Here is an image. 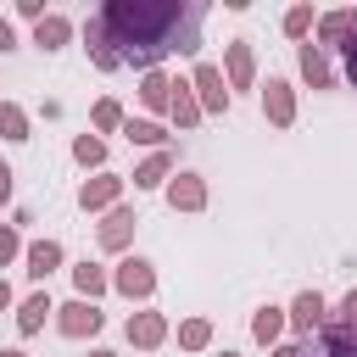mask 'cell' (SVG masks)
Returning <instances> with one entry per match:
<instances>
[{
    "label": "cell",
    "instance_id": "22",
    "mask_svg": "<svg viewBox=\"0 0 357 357\" xmlns=\"http://www.w3.org/2000/svg\"><path fill=\"white\" fill-rule=\"evenodd\" d=\"M123 134H128V145H162V139H167V128H162V123H145V117H128Z\"/></svg>",
    "mask_w": 357,
    "mask_h": 357
},
{
    "label": "cell",
    "instance_id": "23",
    "mask_svg": "<svg viewBox=\"0 0 357 357\" xmlns=\"http://www.w3.org/2000/svg\"><path fill=\"white\" fill-rule=\"evenodd\" d=\"M279 329H284V312H279V307H257V318H251V335L268 346V340H279Z\"/></svg>",
    "mask_w": 357,
    "mask_h": 357
},
{
    "label": "cell",
    "instance_id": "8",
    "mask_svg": "<svg viewBox=\"0 0 357 357\" xmlns=\"http://www.w3.org/2000/svg\"><path fill=\"white\" fill-rule=\"evenodd\" d=\"M117 190H123V178H112V173H100V178H84V190H78V206H84V212H100V206H112V201H117Z\"/></svg>",
    "mask_w": 357,
    "mask_h": 357
},
{
    "label": "cell",
    "instance_id": "14",
    "mask_svg": "<svg viewBox=\"0 0 357 357\" xmlns=\"http://www.w3.org/2000/svg\"><path fill=\"white\" fill-rule=\"evenodd\" d=\"M318 28H324V50H340L351 39V28H357V11H329Z\"/></svg>",
    "mask_w": 357,
    "mask_h": 357
},
{
    "label": "cell",
    "instance_id": "32",
    "mask_svg": "<svg viewBox=\"0 0 357 357\" xmlns=\"http://www.w3.org/2000/svg\"><path fill=\"white\" fill-rule=\"evenodd\" d=\"M11 257H17V234H11V229H0V262H11Z\"/></svg>",
    "mask_w": 357,
    "mask_h": 357
},
{
    "label": "cell",
    "instance_id": "11",
    "mask_svg": "<svg viewBox=\"0 0 357 357\" xmlns=\"http://www.w3.org/2000/svg\"><path fill=\"white\" fill-rule=\"evenodd\" d=\"M128 234H134V212H128V206H112V218L100 223V245H106V251H123Z\"/></svg>",
    "mask_w": 357,
    "mask_h": 357
},
{
    "label": "cell",
    "instance_id": "38",
    "mask_svg": "<svg viewBox=\"0 0 357 357\" xmlns=\"http://www.w3.org/2000/svg\"><path fill=\"white\" fill-rule=\"evenodd\" d=\"M89 357H117V351H89Z\"/></svg>",
    "mask_w": 357,
    "mask_h": 357
},
{
    "label": "cell",
    "instance_id": "31",
    "mask_svg": "<svg viewBox=\"0 0 357 357\" xmlns=\"http://www.w3.org/2000/svg\"><path fill=\"white\" fill-rule=\"evenodd\" d=\"M340 61H346V78H351V89H357V28H351V39L340 45Z\"/></svg>",
    "mask_w": 357,
    "mask_h": 357
},
{
    "label": "cell",
    "instance_id": "12",
    "mask_svg": "<svg viewBox=\"0 0 357 357\" xmlns=\"http://www.w3.org/2000/svg\"><path fill=\"white\" fill-rule=\"evenodd\" d=\"M162 335H167L162 312H134V318H128V340H134V346H162Z\"/></svg>",
    "mask_w": 357,
    "mask_h": 357
},
{
    "label": "cell",
    "instance_id": "9",
    "mask_svg": "<svg viewBox=\"0 0 357 357\" xmlns=\"http://www.w3.org/2000/svg\"><path fill=\"white\" fill-rule=\"evenodd\" d=\"M251 78H257V56L245 39H234L229 45V89H251Z\"/></svg>",
    "mask_w": 357,
    "mask_h": 357
},
{
    "label": "cell",
    "instance_id": "26",
    "mask_svg": "<svg viewBox=\"0 0 357 357\" xmlns=\"http://www.w3.org/2000/svg\"><path fill=\"white\" fill-rule=\"evenodd\" d=\"M73 156H78L84 167H100V162H106V145H100L95 134H78V145H73Z\"/></svg>",
    "mask_w": 357,
    "mask_h": 357
},
{
    "label": "cell",
    "instance_id": "1",
    "mask_svg": "<svg viewBox=\"0 0 357 357\" xmlns=\"http://www.w3.org/2000/svg\"><path fill=\"white\" fill-rule=\"evenodd\" d=\"M201 17H206V6H195V0H112L100 11L117 56L145 73H156V61L173 50H184V56L201 50Z\"/></svg>",
    "mask_w": 357,
    "mask_h": 357
},
{
    "label": "cell",
    "instance_id": "20",
    "mask_svg": "<svg viewBox=\"0 0 357 357\" xmlns=\"http://www.w3.org/2000/svg\"><path fill=\"white\" fill-rule=\"evenodd\" d=\"M167 112H173V123H178V128L201 123V100H195V95L184 89V84H173V106H167Z\"/></svg>",
    "mask_w": 357,
    "mask_h": 357
},
{
    "label": "cell",
    "instance_id": "36",
    "mask_svg": "<svg viewBox=\"0 0 357 357\" xmlns=\"http://www.w3.org/2000/svg\"><path fill=\"white\" fill-rule=\"evenodd\" d=\"M6 307H11V284L0 279V312H6Z\"/></svg>",
    "mask_w": 357,
    "mask_h": 357
},
{
    "label": "cell",
    "instance_id": "27",
    "mask_svg": "<svg viewBox=\"0 0 357 357\" xmlns=\"http://www.w3.org/2000/svg\"><path fill=\"white\" fill-rule=\"evenodd\" d=\"M206 340H212V324H206V318H190V324L178 329V346H190V351H201Z\"/></svg>",
    "mask_w": 357,
    "mask_h": 357
},
{
    "label": "cell",
    "instance_id": "13",
    "mask_svg": "<svg viewBox=\"0 0 357 357\" xmlns=\"http://www.w3.org/2000/svg\"><path fill=\"white\" fill-rule=\"evenodd\" d=\"M50 268H61V245L56 240H33L28 245V279H45Z\"/></svg>",
    "mask_w": 357,
    "mask_h": 357
},
{
    "label": "cell",
    "instance_id": "16",
    "mask_svg": "<svg viewBox=\"0 0 357 357\" xmlns=\"http://www.w3.org/2000/svg\"><path fill=\"white\" fill-rule=\"evenodd\" d=\"M307 357H357V335H346V329H324V340H318Z\"/></svg>",
    "mask_w": 357,
    "mask_h": 357
},
{
    "label": "cell",
    "instance_id": "6",
    "mask_svg": "<svg viewBox=\"0 0 357 357\" xmlns=\"http://www.w3.org/2000/svg\"><path fill=\"white\" fill-rule=\"evenodd\" d=\"M262 112H268L279 128H290V123H296V95H290V84H284V78H268V89H262Z\"/></svg>",
    "mask_w": 357,
    "mask_h": 357
},
{
    "label": "cell",
    "instance_id": "29",
    "mask_svg": "<svg viewBox=\"0 0 357 357\" xmlns=\"http://www.w3.org/2000/svg\"><path fill=\"white\" fill-rule=\"evenodd\" d=\"M95 128H100V134L123 128V106H117V100H100V106H95Z\"/></svg>",
    "mask_w": 357,
    "mask_h": 357
},
{
    "label": "cell",
    "instance_id": "10",
    "mask_svg": "<svg viewBox=\"0 0 357 357\" xmlns=\"http://www.w3.org/2000/svg\"><path fill=\"white\" fill-rule=\"evenodd\" d=\"M301 73H307L312 89H329V84H335V73H329V50H324V45H301Z\"/></svg>",
    "mask_w": 357,
    "mask_h": 357
},
{
    "label": "cell",
    "instance_id": "21",
    "mask_svg": "<svg viewBox=\"0 0 357 357\" xmlns=\"http://www.w3.org/2000/svg\"><path fill=\"white\" fill-rule=\"evenodd\" d=\"M167 167H173V151H156V156H151V162L134 173V190H156V184L167 178Z\"/></svg>",
    "mask_w": 357,
    "mask_h": 357
},
{
    "label": "cell",
    "instance_id": "25",
    "mask_svg": "<svg viewBox=\"0 0 357 357\" xmlns=\"http://www.w3.org/2000/svg\"><path fill=\"white\" fill-rule=\"evenodd\" d=\"M0 134L6 139H28V112L11 106V100H0Z\"/></svg>",
    "mask_w": 357,
    "mask_h": 357
},
{
    "label": "cell",
    "instance_id": "3",
    "mask_svg": "<svg viewBox=\"0 0 357 357\" xmlns=\"http://www.w3.org/2000/svg\"><path fill=\"white\" fill-rule=\"evenodd\" d=\"M56 312H61V318H56V324H61V335H73V340H84V335H95V329H100V307H95V301H84V296H78V301H67V307H56Z\"/></svg>",
    "mask_w": 357,
    "mask_h": 357
},
{
    "label": "cell",
    "instance_id": "28",
    "mask_svg": "<svg viewBox=\"0 0 357 357\" xmlns=\"http://www.w3.org/2000/svg\"><path fill=\"white\" fill-rule=\"evenodd\" d=\"M307 28H312V6H290V11H284V33H290V39H301Z\"/></svg>",
    "mask_w": 357,
    "mask_h": 357
},
{
    "label": "cell",
    "instance_id": "4",
    "mask_svg": "<svg viewBox=\"0 0 357 357\" xmlns=\"http://www.w3.org/2000/svg\"><path fill=\"white\" fill-rule=\"evenodd\" d=\"M112 284H117V290H123L128 301H134V296L145 301V296L156 290V273H151V262H145V257H128V262L117 268V279H112Z\"/></svg>",
    "mask_w": 357,
    "mask_h": 357
},
{
    "label": "cell",
    "instance_id": "7",
    "mask_svg": "<svg viewBox=\"0 0 357 357\" xmlns=\"http://www.w3.org/2000/svg\"><path fill=\"white\" fill-rule=\"evenodd\" d=\"M167 201H173V212H201V206H206V184H201L195 173H178V178L167 184Z\"/></svg>",
    "mask_w": 357,
    "mask_h": 357
},
{
    "label": "cell",
    "instance_id": "24",
    "mask_svg": "<svg viewBox=\"0 0 357 357\" xmlns=\"http://www.w3.org/2000/svg\"><path fill=\"white\" fill-rule=\"evenodd\" d=\"M73 279H78V296H84V301H95V296L106 290V273H100L95 262H78V268H73Z\"/></svg>",
    "mask_w": 357,
    "mask_h": 357
},
{
    "label": "cell",
    "instance_id": "35",
    "mask_svg": "<svg viewBox=\"0 0 357 357\" xmlns=\"http://www.w3.org/2000/svg\"><path fill=\"white\" fill-rule=\"evenodd\" d=\"M273 357H307V346H279Z\"/></svg>",
    "mask_w": 357,
    "mask_h": 357
},
{
    "label": "cell",
    "instance_id": "33",
    "mask_svg": "<svg viewBox=\"0 0 357 357\" xmlns=\"http://www.w3.org/2000/svg\"><path fill=\"white\" fill-rule=\"evenodd\" d=\"M0 201H11V167L0 162Z\"/></svg>",
    "mask_w": 357,
    "mask_h": 357
},
{
    "label": "cell",
    "instance_id": "19",
    "mask_svg": "<svg viewBox=\"0 0 357 357\" xmlns=\"http://www.w3.org/2000/svg\"><path fill=\"white\" fill-rule=\"evenodd\" d=\"M45 312H56V307H50V296H45V290H33V296L22 301V312H17V329H22V335H33V329L45 324Z\"/></svg>",
    "mask_w": 357,
    "mask_h": 357
},
{
    "label": "cell",
    "instance_id": "34",
    "mask_svg": "<svg viewBox=\"0 0 357 357\" xmlns=\"http://www.w3.org/2000/svg\"><path fill=\"white\" fill-rule=\"evenodd\" d=\"M11 45H17V39H11V22L0 17V50H11Z\"/></svg>",
    "mask_w": 357,
    "mask_h": 357
},
{
    "label": "cell",
    "instance_id": "2",
    "mask_svg": "<svg viewBox=\"0 0 357 357\" xmlns=\"http://www.w3.org/2000/svg\"><path fill=\"white\" fill-rule=\"evenodd\" d=\"M84 45H89V61L100 67V73H117L123 67V56H117V45H112V33H106V22H100V11L84 22Z\"/></svg>",
    "mask_w": 357,
    "mask_h": 357
},
{
    "label": "cell",
    "instance_id": "30",
    "mask_svg": "<svg viewBox=\"0 0 357 357\" xmlns=\"http://www.w3.org/2000/svg\"><path fill=\"white\" fill-rule=\"evenodd\" d=\"M335 329H346V335H357V290H351V296L340 301V324H335Z\"/></svg>",
    "mask_w": 357,
    "mask_h": 357
},
{
    "label": "cell",
    "instance_id": "5",
    "mask_svg": "<svg viewBox=\"0 0 357 357\" xmlns=\"http://www.w3.org/2000/svg\"><path fill=\"white\" fill-rule=\"evenodd\" d=\"M195 89H201V112H229V89H223V73L212 61L195 67Z\"/></svg>",
    "mask_w": 357,
    "mask_h": 357
},
{
    "label": "cell",
    "instance_id": "18",
    "mask_svg": "<svg viewBox=\"0 0 357 357\" xmlns=\"http://www.w3.org/2000/svg\"><path fill=\"white\" fill-rule=\"evenodd\" d=\"M139 100H145L151 112H167V106H173V84H167L162 73H145V84H139Z\"/></svg>",
    "mask_w": 357,
    "mask_h": 357
},
{
    "label": "cell",
    "instance_id": "15",
    "mask_svg": "<svg viewBox=\"0 0 357 357\" xmlns=\"http://www.w3.org/2000/svg\"><path fill=\"white\" fill-rule=\"evenodd\" d=\"M290 318H296V329H318L324 324V296L318 290H301L296 307H290Z\"/></svg>",
    "mask_w": 357,
    "mask_h": 357
},
{
    "label": "cell",
    "instance_id": "37",
    "mask_svg": "<svg viewBox=\"0 0 357 357\" xmlns=\"http://www.w3.org/2000/svg\"><path fill=\"white\" fill-rule=\"evenodd\" d=\"M0 357H22V351H17V346H6V351H0Z\"/></svg>",
    "mask_w": 357,
    "mask_h": 357
},
{
    "label": "cell",
    "instance_id": "17",
    "mask_svg": "<svg viewBox=\"0 0 357 357\" xmlns=\"http://www.w3.org/2000/svg\"><path fill=\"white\" fill-rule=\"evenodd\" d=\"M67 33H73L67 17H45V22H33V45H39V50H61Z\"/></svg>",
    "mask_w": 357,
    "mask_h": 357
},
{
    "label": "cell",
    "instance_id": "39",
    "mask_svg": "<svg viewBox=\"0 0 357 357\" xmlns=\"http://www.w3.org/2000/svg\"><path fill=\"white\" fill-rule=\"evenodd\" d=\"M223 357H234V351H223Z\"/></svg>",
    "mask_w": 357,
    "mask_h": 357
}]
</instances>
